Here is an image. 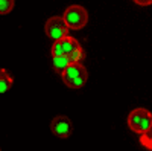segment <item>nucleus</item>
<instances>
[{"instance_id":"obj_1","label":"nucleus","mask_w":152,"mask_h":151,"mask_svg":"<svg viewBox=\"0 0 152 151\" xmlns=\"http://www.w3.org/2000/svg\"><path fill=\"white\" fill-rule=\"evenodd\" d=\"M61 78L69 89H82L88 81V72L82 63H72L61 73Z\"/></svg>"},{"instance_id":"obj_2","label":"nucleus","mask_w":152,"mask_h":151,"mask_svg":"<svg viewBox=\"0 0 152 151\" xmlns=\"http://www.w3.org/2000/svg\"><path fill=\"white\" fill-rule=\"evenodd\" d=\"M128 127L137 133L142 134L146 130L152 128V113L146 108H134L128 115Z\"/></svg>"},{"instance_id":"obj_3","label":"nucleus","mask_w":152,"mask_h":151,"mask_svg":"<svg viewBox=\"0 0 152 151\" xmlns=\"http://www.w3.org/2000/svg\"><path fill=\"white\" fill-rule=\"evenodd\" d=\"M62 18L66 20L69 29H75L79 31L82 28H85V24L88 23V12L84 6L81 5H70L66 11Z\"/></svg>"},{"instance_id":"obj_4","label":"nucleus","mask_w":152,"mask_h":151,"mask_svg":"<svg viewBox=\"0 0 152 151\" xmlns=\"http://www.w3.org/2000/svg\"><path fill=\"white\" fill-rule=\"evenodd\" d=\"M44 32L50 40L56 41V40L62 38V37L69 35V26L62 17L55 15V17L47 18V21L44 24Z\"/></svg>"},{"instance_id":"obj_5","label":"nucleus","mask_w":152,"mask_h":151,"mask_svg":"<svg viewBox=\"0 0 152 151\" xmlns=\"http://www.w3.org/2000/svg\"><path fill=\"white\" fill-rule=\"evenodd\" d=\"M50 130L59 139H67L73 133V124H72L70 118H67L64 115H58L50 122Z\"/></svg>"},{"instance_id":"obj_6","label":"nucleus","mask_w":152,"mask_h":151,"mask_svg":"<svg viewBox=\"0 0 152 151\" xmlns=\"http://www.w3.org/2000/svg\"><path fill=\"white\" fill-rule=\"evenodd\" d=\"M79 46V43L76 41L73 37L70 35H66L62 38L53 41L52 44V49H50V54L52 57H61V55H70L73 50Z\"/></svg>"},{"instance_id":"obj_7","label":"nucleus","mask_w":152,"mask_h":151,"mask_svg":"<svg viewBox=\"0 0 152 151\" xmlns=\"http://www.w3.org/2000/svg\"><path fill=\"white\" fill-rule=\"evenodd\" d=\"M72 64L70 63V60H69V57L67 55H61V57H52V67H53V70L56 72V73H62L69 66Z\"/></svg>"},{"instance_id":"obj_8","label":"nucleus","mask_w":152,"mask_h":151,"mask_svg":"<svg viewBox=\"0 0 152 151\" xmlns=\"http://www.w3.org/2000/svg\"><path fill=\"white\" fill-rule=\"evenodd\" d=\"M12 82H14V80L9 75V72L6 69H0V95L6 93L12 87Z\"/></svg>"},{"instance_id":"obj_9","label":"nucleus","mask_w":152,"mask_h":151,"mask_svg":"<svg viewBox=\"0 0 152 151\" xmlns=\"http://www.w3.org/2000/svg\"><path fill=\"white\" fill-rule=\"evenodd\" d=\"M140 145L145 150L152 151V128H149V130H146L145 133L140 134Z\"/></svg>"},{"instance_id":"obj_10","label":"nucleus","mask_w":152,"mask_h":151,"mask_svg":"<svg viewBox=\"0 0 152 151\" xmlns=\"http://www.w3.org/2000/svg\"><path fill=\"white\" fill-rule=\"evenodd\" d=\"M67 57H69L70 63H81V61L85 58V52H84V49H82L81 44H79V46L76 47L70 55H67Z\"/></svg>"},{"instance_id":"obj_11","label":"nucleus","mask_w":152,"mask_h":151,"mask_svg":"<svg viewBox=\"0 0 152 151\" xmlns=\"http://www.w3.org/2000/svg\"><path fill=\"white\" fill-rule=\"evenodd\" d=\"M14 0H0V15H6L14 9Z\"/></svg>"},{"instance_id":"obj_12","label":"nucleus","mask_w":152,"mask_h":151,"mask_svg":"<svg viewBox=\"0 0 152 151\" xmlns=\"http://www.w3.org/2000/svg\"><path fill=\"white\" fill-rule=\"evenodd\" d=\"M134 3H137L138 6H149L152 5V0H132Z\"/></svg>"}]
</instances>
